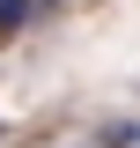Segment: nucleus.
<instances>
[{
  "mask_svg": "<svg viewBox=\"0 0 140 148\" xmlns=\"http://www.w3.org/2000/svg\"><path fill=\"white\" fill-rule=\"evenodd\" d=\"M30 15H37V0H0V52L30 30Z\"/></svg>",
  "mask_w": 140,
  "mask_h": 148,
  "instance_id": "1",
  "label": "nucleus"
},
{
  "mask_svg": "<svg viewBox=\"0 0 140 148\" xmlns=\"http://www.w3.org/2000/svg\"><path fill=\"white\" fill-rule=\"evenodd\" d=\"M96 141H103V148H140V119H111Z\"/></svg>",
  "mask_w": 140,
  "mask_h": 148,
  "instance_id": "2",
  "label": "nucleus"
}]
</instances>
